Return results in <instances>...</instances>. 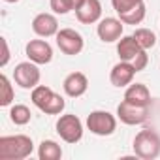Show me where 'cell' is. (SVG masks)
Listing matches in <instances>:
<instances>
[{
	"label": "cell",
	"instance_id": "obj_1",
	"mask_svg": "<svg viewBox=\"0 0 160 160\" xmlns=\"http://www.w3.org/2000/svg\"><path fill=\"white\" fill-rule=\"evenodd\" d=\"M34 152V141L30 136L15 134L0 138V160H25Z\"/></svg>",
	"mask_w": 160,
	"mask_h": 160
},
{
	"label": "cell",
	"instance_id": "obj_2",
	"mask_svg": "<svg viewBox=\"0 0 160 160\" xmlns=\"http://www.w3.org/2000/svg\"><path fill=\"white\" fill-rule=\"evenodd\" d=\"M30 100L32 104L43 111L45 115H62L64 108H66V102L60 94H57L51 87L47 85H38L32 89L30 92Z\"/></svg>",
	"mask_w": 160,
	"mask_h": 160
},
{
	"label": "cell",
	"instance_id": "obj_3",
	"mask_svg": "<svg viewBox=\"0 0 160 160\" xmlns=\"http://www.w3.org/2000/svg\"><path fill=\"white\" fill-rule=\"evenodd\" d=\"M134 154L141 160H154L160 156V134L151 128H143L134 138Z\"/></svg>",
	"mask_w": 160,
	"mask_h": 160
},
{
	"label": "cell",
	"instance_id": "obj_4",
	"mask_svg": "<svg viewBox=\"0 0 160 160\" xmlns=\"http://www.w3.org/2000/svg\"><path fill=\"white\" fill-rule=\"evenodd\" d=\"M55 128H57V134L60 136V139L66 141V143H72V145L81 141V138H83V122L73 113L60 115L57 119Z\"/></svg>",
	"mask_w": 160,
	"mask_h": 160
},
{
	"label": "cell",
	"instance_id": "obj_5",
	"mask_svg": "<svg viewBox=\"0 0 160 160\" xmlns=\"http://www.w3.org/2000/svg\"><path fill=\"white\" fill-rule=\"evenodd\" d=\"M85 124L91 130V134L106 138V136H111L117 130V117L113 113H109V111L96 109V111H91L87 115V122Z\"/></svg>",
	"mask_w": 160,
	"mask_h": 160
},
{
	"label": "cell",
	"instance_id": "obj_6",
	"mask_svg": "<svg viewBox=\"0 0 160 160\" xmlns=\"http://www.w3.org/2000/svg\"><path fill=\"white\" fill-rule=\"evenodd\" d=\"M40 79H42V73H40V68L36 62L32 60H27V62H19L13 70V81L15 85H19L21 89H27V91H32L34 87L40 85Z\"/></svg>",
	"mask_w": 160,
	"mask_h": 160
},
{
	"label": "cell",
	"instance_id": "obj_7",
	"mask_svg": "<svg viewBox=\"0 0 160 160\" xmlns=\"http://www.w3.org/2000/svg\"><path fill=\"white\" fill-rule=\"evenodd\" d=\"M55 40H57V47H58L64 55H68V57L79 55V53L83 51V47H85L83 36L79 34L77 30H73V28H60V30L57 32Z\"/></svg>",
	"mask_w": 160,
	"mask_h": 160
},
{
	"label": "cell",
	"instance_id": "obj_8",
	"mask_svg": "<svg viewBox=\"0 0 160 160\" xmlns=\"http://www.w3.org/2000/svg\"><path fill=\"white\" fill-rule=\"evenodd\" d=\"M149 117V108H143V106H136V104H130L126 100H122L119 106H117V119L122 122V124H128V126H138V124H143Z\"/></svg>",
	"mask_w": 160,
	"mask_h": 160
},
{
	"label": "cell",
	"instance_id": "obj_9",
	"mask_svg": "<svg viewBox=\"0 0 160 160\" xmlns=\"http://www.w3.org/2000/svg\"><path fill=\"white\" fill-rule=\"evenodd\" d=\"M122 30H124V23L117 17H104L98 21V27H96V34L104 43L119 42L122 38Z\"/></svg>",
	"mask_w": 160,
	"mask_h": 160
},
{
	"label": "cell",
	"instance_id": "obj_10",
	"mask_svg": "<svg viewBox=\"0 0 160 160\" xmlns=\"http://www.w3.org/2000/svg\"><path fill=\"white\" fill-rule=\"evenodd\" d=\"M25 55L28 60L36 62L38 66L49 64L53 60V47L49 45L47 40H30L25 45Z\"/></svg>",
	"mask_w": 160,
	"mask_h": 160
},
{
	"label": "cell",
	"instance_id": "obj_11",
	"mask_svg": "<svg viewBox=\"0 0 160 160\" xmlns=\"http://www.w3.org/2000/svg\"><path fill=\"white\" fill-rule=\"evenodd\" d=\"M62 89H64V94L70 96V98H79L83 96L89 89V79L83 72H72L64 77L62 81Z\"/></svg>",
	"mask_w": 160,
	"mask_h": 160
},
{
	"label": "cell",
	"instance_id": "obj_12",
	"mask_svg": "<svg viewBox=\"0 0 160 160\" xmlns=\"http://www.w3.org/2000/svg\"><path fill=\"white\" fill-rule=\"evenodd\" d=\"M136 73H138V72H136V68H134L130 62L121 60V62H117V64L111 68V72H109V81H111L113 87L122 89V87H128V85L134 81V75H136Z\"/></svg>",
	"mask_w": 160,
	"mask_h": 160
},
{
	"label": "cell",
	"instance_id": "obj_13",
	"mask_svg": "<svg viewBox=\"0 0 160 160\" xmlns=\"http://www.w3.org/2000/svg\"><path fill=\"white\" fill-rule=\"evenodd\" d=\"M58 19L53 13H38L32 19V32L40 38H51L58 32Z\"/></svg>",
	"mask_w": 160,
	"mask_h": 160
},
{
	"label": "cell",
	"instance_id": "obj_14",
	"mask_svg": "<svg viewBox=\"0 0 160 160\" xmlns=\"http://www.w3.org/2000/svg\"><path fill=\"white\" fill-rule=\"evenodd\" d=\"M75 17L81 25H94L102 19V2L100 0H85L75 10Z\"/></svg>",
	"mask_w": 160,
	"mask_h": 160
},
{
	"label": "cell",
	"instance_id": "obj_15",
	"mask_svg": "<svg viewBox=\"0 0 160 160\" xmlns=\"http://www.w3.org/2000/svg\"><path fill=\"white\" fill-rule=\"evenodd\" d=\"M145 49H141V45L136 42L134 36H122L119 42H117V55L121 60H126V62H134Z\"/></svg>",
	"mask_w": 160,
	"mask_h": 160
},
{
	"label": "cell",
	"instance_id": "obj_16",
	"mask_svg": "<svg viewBox=\"0 0 160 160\" xmlns=\"http://www.w3.org/2000/svg\"><path fill=\"white\" fill-rule=\"evenodd\" d=\"M124 100L136 106L149 108L151 106V91L143 83H130L124 91Z\"/></svg>",
	"mask_w": 160,
	"mask_h": 160
},
{
	"label": "cell",
	"instance_id": "obj_17",
	"mask_svg": "<svg viewBox=\"0 0 160 160\" xmlns=\"http://www.w3.org/2000/svg\"><path fill=\"white\" fill-rule=\"evenodd\" d=\"M38 158L40 160H60L62 158V147L53 139H43L38 145Z\"/></svg>",
	"mask_w": 160,
	"mask_h": 160
},
{
	"label": "cell",
	"instance_id": "obj_18",
	"mask_svg": "<svg viewBox=\"0 0 160 160\" xmlns=\"http://www.w3.org/2000/svg\"><path fill=\"white\" fill-rule=\"evenodd\" d=\"M30 119H32V113H30V109H28L25 104H15V106H12V109H10V121H12L15 126H25V124L30 122Z\"/></svg>",
	"mask_w": 160,
	"mask_h": 160
},
{
	"label": "cell",
	"instance_id": "obj_19",
	"mask_svg": "<svg viewBox=\"0 0 160 160\" xmlns=\"http://www.w3.org/2000/svg\"><path fill=\"white\" fill-rule=\"evenodd\" d=\"M85 0H49V6L57 15H66L70 12H75Z\"/></svg>",
	"mask_w": 160,
	"mask_h": 160
},
{
	"label": "cell",
	"instance_id": "obj_20",
	"mask_svg": "<svg viewBox=\"0 0 160 160\" xmlns=\"http://www.w3.org/2000/svg\"><path fill=\"white\" fill-rule=\"evenodd\" d=\"M13 98H15L13 85L10 83L8 75H6V73H2V75H0V106H2V108L12 106Z\"/></svg>",
	"mask_w": 160,
	"mask_h": 160
},
{
	"label": "cell",
	"instance_id": "obj_21",
	"mask_svg": "<svg viewBox=\"0 0 160 160\" xmlns=\"http://www.w3.org/2000/svg\"><path fill=\"white\" fill-rule=\"evenodd\" d=\"M132 36L136 38V42H138V43L141 45V49H145V51H149V49H152V47L156 45V34H154L151 28H136Z\"/></svg>",
	"mask_w": 160,
	"mask_h": 160
},
{
	"label": "cell",
	"instance_id": "obj_22",
	"mask_svg": "<svg viewBox=\"0 0 160 160\" xmlns=\"http://www.w3.org/2000/svg\"><path fill=\"white\" fill-rule=\"evenodd\" d=\"M145 13H147V10H145V2H143V4H139L138 8H134V10L126 12V13H121L119 19H121L124 25H139V23L145 19Z\"/></svg>",
	"mask_w": 160,
	"mask_h": 160
},
{
	"label": "cell",
	"instance_id": "obj_23",
	"mask_svg": "<svg viewBox=\"0 0 160 160\" xmlns=\"http://www.w3.org/2000/svg\"><path fill=\"white\" fill-rule=\"evenodd\" d=\"M139 4H143V0H111V6L117 12V15L126 13V12L134 10V8H138Z\"/></svg>",
	"mask_w": 160,
	"mask_h": 160
},
{
	"label": "cell",
	"instance_id": "obj_24",
	"mask_svg": "<svg viewBox=\"0 0 160 160\" xmlns=\"http://www.w3.org/2000/svg\"><path fill=\"white\" fill-rule=\"evenodd\" d=\"M134 68H136V72H141V70H145L147 68V64H149V57H147V51H143L134 62H130Z\"/></svg>",
	"mask_w": 160,
	"mask_h": 160
},
{
	"label": "cell",
	"instance_id": "obj_25",
	"mask_svg": "<svg viewBox=\"0 0 160 160\" xmlns=\"http://www.w3.org/2000/svg\"><path fill=\"white\" fill-rule=\"evenodd\" d=\"M10 62V49H8V42H6V38H2V60H0V66H6Z\"/></svg>",
	"mask_w": 160,
	"mask_h": 160
},
{
	"label": "cell",
	"instance_id": "obj_26",
	"mask_svg": "<svg viewBox=\"0 0 160 160\" xmlns=\"http://www.w3.org/2000/svg\"><path fill=\"white\" fill-rule=\"evenodd\" d=\"M4 2H8V4H15V2H19V0H4Z\"/></svg>",
	"mask_w": 160,
	"mask_h": 160
}]
</instances>
